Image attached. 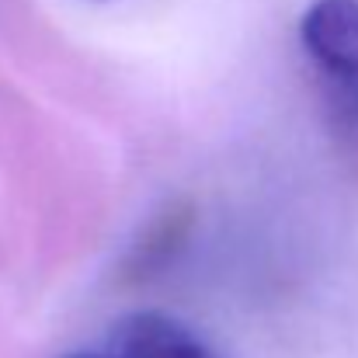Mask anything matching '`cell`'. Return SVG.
I'll list each match as a JSON object with an SVG mask.
<instances>
[{"mask_svg": "<svg viewBox=\"0 0 358 358\" xmlns=\"http://www.w3.org/2000/svg\"><path fill=\"white\" fill-rule=\"evenodd\" d=\"M299 38L334 105L358 119V0H313Z\"/></svg>", "mask_w": 358, "mask_h": 358, "instance_id": "6da1fadb", "label": "cell"}, {"mask_svg": "<svg viewBox=\"0 0 358 358\" xmlns=\"http://www.w3.org/2000/svg\"><path fill=\"white\" fill-rule=\"evenodd\" d=\"M105 358H213L209 348L174 317L129 313L108 334Z\"/></svg>", "mask_w": 358, "mask_h": 358, "instance_id": "7a4b0ae2", "label": "cell"}, {"mask_svg": "<svg viewBox=\"0 0 358 358\" xmlns=\"http://www.w3.org/2000/svg\"><path fill=\"white\" fill-rule=\"evenodd\" d=\"M66 358H105V355H66Z\"/></svg>", "mask_w": 358, "mask_h": 358, "instance_id": "3957f363", "label": "cell"}]
</instances>
